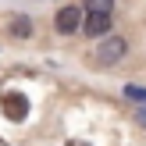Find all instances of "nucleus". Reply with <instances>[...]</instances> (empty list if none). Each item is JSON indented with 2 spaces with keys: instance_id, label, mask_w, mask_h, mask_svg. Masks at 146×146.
<instances>
[{
  "instance_id": "1",
  "label": "nucleus",
  "mask_w": 146,
  "mask_h": 146,
  "mask_svg": "<svg viewBox=\"0 0 146 146\" xmlns=\"http://www.w3.org/2000/svg\"><path fill=\"white\" fill-rule=\"evenodd\" d=\"M125 54H128V43H125V36H107V39L96 46V64L111 68V64H118Z\"/></svg>"
},
{
  "instance_id": "2",
  "label": "nucleus",
  "mask_w": 146,
  "mask_h": 146,
  "mask_svg": "<svg viewBox=\"0 0 146 146\" xmlns=\"http://www.w3.org/2000/svg\"><path fill=\"white\" fill-rule=\"evenodd\" d=\"M0 111L7 121H25L29 118V96L25 93H4L0 96Z\"/></svg>"
},
{
  "instance_id": "3",
  "label": "nucleus",
  "mask_w": 146,
  "mask_h": 146,
  "mask_svg": "<svg viewBox=\"0 0 146 146\" xmlns=\"http://www.w3.org/2000/svg\"><path fill=\"white\" fill-rule=\"evenodd\" d=\"M54 25H57V32H64V36H75L78 29H82V7H75V4H68V7H57V18H54Z\"/></svg>"
},
{
  "instance_id": "4",
  "label": "nucleus",
  "mask_w": 146,
  "mask_h": 146,
  "mask_svg": "<svg viewBox=\"0 0 146 146\" xmlns=\"http://www.w3.org/2000/svg\"><path fill=\"white\" fill-rule=\"evenodd\" d=\"M86 36L107 39V36H111V14H89V18H86Z\"/></svg>"
},
{
  "instance_id": "5",
  "label": "nucleus",
  "mask_w": 146,
  "mask_h": 146,
  "mask_svg": "<svg viewBox=\"0 0 146 146\" xmlns=\"http://www.w3.org/2000/svg\"><path fill=\"white\" fill-rule=\"evenodd\" d=\"M11 36H18V39H29V36H32V21H29V14H18V18L11 21Z\"/></svg>"
},
{
  "instance_id": "6",
  "label": "nucleus",
  "mask_w": 146,
  "mask_h": 146,
  "mask_svg": "<svg viewBox=\"0 0 146 146\" xmlns=\"http://www.w3.org/2000/svg\"><path fill=\"white\" fill-rule=\"evenodd\" d=\"M86 11L89 14H111V7H114V0H86Z\"/></svg>"
},
{
  "instance_id": "7",
  "label": "nucleus",
  "mask_w": 146,
  "mask_h": 146,
  "mask_svg": "<svg viewBox=\"0 0 146 146\" xmlns=\"http://www.w3.org/2000/svg\"><path fill=\"white\" fill-rule=\"evenodd\" d=\"M125 96H128V100H139V104H146V89H143V86H125Z\"/></svg>"
},
{
  "instance_id": "8",
  "label": "nucleus",
  "mask_w": 146,
  "mask_h": 146,
  "mask_svg": "<svg viewBox=\"0 0 146 146\" xmlns=\"http://www.w3.org/2000/svg\"><path fill=\"white\" fill-rule=\"evenodd\" d=\"M68 146H86V143H68Z\"/></svg>"
},
{
  "instance_id": "9",
  "label": "nucleus",
  "mask_w": 146,
  "mask_h": 146,
  "mask_svg": "<svg viewBox=\"0 0 146 146\" xmlns=\"http://www.w3.org/2000/svg\"><path fill=\"white\" fill-rule=\"evenodd\" d=\"M0 146H7V143H4V139H0Z\"/></svg>"
},
{
  "instance_id": "10",
  "label": "nucleus",
  "mask_w": 146,
  "mask_h": 146,
  "mask_svg": "<svg viewBox=\"0 0 146 146\" xmlns=\"http://www.w3.org/2000/svg\"><path fill=\"white\" fill-rule=\"evenodd\" d=\"M143 121H146V111H143Z\"/></svg>"
}]
</instances>
